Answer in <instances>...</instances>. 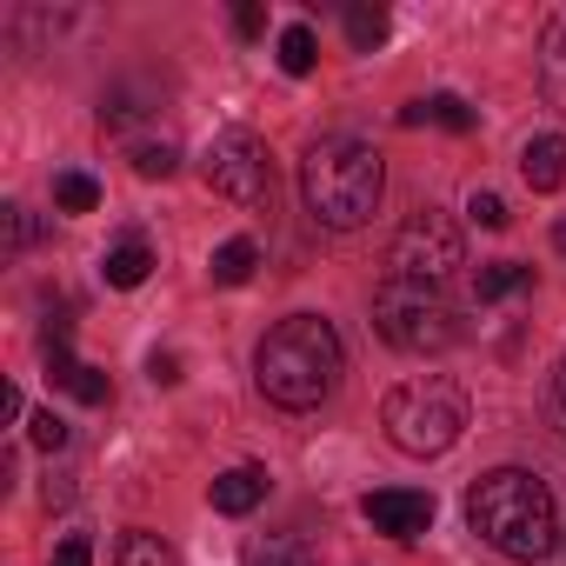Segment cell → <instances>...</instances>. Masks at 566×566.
Here are the masks:
<instances>
[{"instance_id":"obj_1","label":"cell","mask_w":566,"mask_h":566,"mask_svg":"<svg viewBox=\"0 0 566 566\" xmlns=\"http://www.w3.org/2000/svg\"><path fill=\"white\" fill-rule=\"evenodd\" d=\"M467 526L506 553V559H546L559 546V506L539 473L526 467H493L467 486Z\"/></svg>"},{"instance_id":"obj_2","label":"cell","mask_w":566,"mask_h":566,"mask_svg":"<svg viewBox=\"0 0 566 566\" xmlns=\"http://www.w3.org/2000/svg\"><path fill=\"white\" fill-rule=\"evenodd\" d=\"M253 380L287 413L321 407L334 394V380H340V334L321 314H287L280 327H266V340L253 354Z\"/></svg>"},{"instance_id":"obj_3","label":"cell","mask_w":566,"mask_h":566,"mask_svg":"<svg viewBox=\"0 0 566 566\" xmlns=\"http://www.w3.org/2000/svg\"><path fill=\"white\" fill-rule=\"evenodd\" d=\"M380 187H387V167L367 140H321L307 160H301V193H307V213L321 227H360L374 220L380 207Z\"/></svg>"},{"instance_id":"obj_4","label":"cell","mask_w":566,"mask_h":566,"mask_svg":"<svg viewBox=\"0 0 566 566\" xmlns=\"http://www.w3.org/2000/svg\"><path fill=\"white\" fill-rule=\"evenodd\" d=\"M380 427L400 453L427 460V453H447L460 433H467V394L440 374H420V380H400L387 400H380Z\"/></svg>"},{"instance_id":"obj_5","label":"cell","mask_w":566,"mask_h":566,"mask_svg":"<svg viewBox=\"0 0 566 566\" xmlns=\"http://www.w3.org/2000/svg\"><path fill=\"white\" fill-rule=\"evenodd\" d=\"M374 327L400 354H447L460 340V314L447 307V294L440 287H407V280H387L374 294Z\"/></svg>"},{"instance_id":"obj_6","label":"cell","mask_w":566,"mask_h":566,"mask_svg":"<svg viewBox=\"0 0 566 566\" xmlns=\"http://www.w3.org/2000/svg\"><path fill=\"white\" fill-rule=\"evenodd\" d=\"M460 266H467V240L440 207H420L387 247V280H407V287H447Z\"/></svg>"},{"instance_id":"obj_7","label":"cell","mask_w":566,"mask_h":566,"mask_svg":"<svg viewBox=\"0 0 566 566\" xmlns=\"http://www.w3.org/2000/svg\"><path fill=\"white\" fill-rule=\"evenodd\" d=\"M200 174L233 207H266L273 200V160H266L260 134H247V127H220L200 154Z\"/></svg>"},{"instance_id":"obj_8","label":"cell","mask_w":566,"mask_h":566,"mask_svg":"<svg viewBox=\"0 0 566 566\" xmlns=\"http://www.w3.org/2000/svg\"><path fill=\"white\" fill-rule=\"evenodd\" d=\"M360 513L387 539H420L433 526V493H420V486H380V493L360 500Z\"/></svg>"},{"instance_id":"obj_9","label":"cell","mask_w":566,"mask_h":566,"mask_svg":"<svg viewBox=\"0 0 566 566\" xmlns=\"http://www.w3.org/2000/svg\"><path fill=\"white\" fill-rule=\"evenodd\" d=\"M48 380H54V387H67V394L81 400V407H107V394H114L101 367L74 360V347H48Z\"/></svg>"},{"instance_id":"obj_10","label":"cell","mask_w":566,"mask_h":566,"mask_svg":"<svg viewBox=\"0 0 566 566\" xmlns=\"http://www.w3.org/2000/svg\"><path fill=\"white\" fill-rule=\"evenodd\" d=\"M520 174H526L533 193H559L566 187V140L559 134H533L520 147Z\"/></svg>"},{"instance_id":"obj_11","label":"cell","mask_w":566,"mask_h":566,"mask_svg":"<svg viewBox=\"0 0 566 566\" xmlns=\"http://www.w3.org/2000/svg\"><path fill=\"white\" fill-rule=\"evenodd\" d=\"M260 500H266V473H260V467H233V473L213 480V513H233V520H240V513H253Z\"/></svg>"},{"instance_id":"obj_12","label":"cell","mask_w":566,"mask_h":566,"mask_svg":"<svg viewBox=\"0 0 566 566\" xmlns=\"http://www.w3.org/2000/svg\"><path fill=\"white\" fill-rule=\"evenodd\" d=\"M447 127V134H473V107L460 101V94H433V101H413V107H400V127Z\"/></svg>"},{"instance_id":"obj_13","label":"cell","mask_w":566,"mask_h":566,"mask_svg":"<svg viewBox=\"0 0 566 566\" xmlns=\"http://www.w3.org/2000/svg\"><path fill=\"white\" fill-rule=\"evenodd\" d=\"M526 287H533V266H520V260H493V266L473 273V301H480V307H493V301H506V294H526Z\"/></svg>"},{"instance_id":"obj_14","label":"cell","mask_w":566,"mask_h":566,"mask_svg":"<svg viewBox=\"0 0 566 566\" xmlns=\"http://www.w3.org/2000/svg\"><path fill=\"white\" fill-rule=\"evenodd\" d=\"M147 273H154V253H147V240H120V247L101 260V280H107V287H120V294H127V287H140Z\"/></svg>"},{"instance_id":"obj_15","label":"cell","mask_w":566,"mask_h":566,"mask_svg":"<svg viewBox=\"0 0 566 566\" xmlns=\"http://www.w3.org/2000/svg\"><path fill=\"white\" fill-rule=\"evenodd\" d=\"M253 266H260V247H253V240H220V247H213V260H207L213 287H247Z\"/></svg>"},{"instance_id":"obj_16","label":"cell","mask_w":566,"mask_h":566,"mask_svg":"<svg viewBox=\"0 0 566 566\" xmlns=\"http://www.w3.org/2000/svg\"><path fill=\"white\" fill-rule=\"evenodd\" d=\"M114 566H180V553H174L160 533L134 526V533H120V546H114Z\"/></svg>"},{"instance_id":"obj_17","label":"cell","mask_w":566,"mask_h":566,"mask_svg":"<svg viewBox=\"0 0 566 566\" xmlns=\"http://www.w3.org/2000/svg\"><path fill=\"white\" fill-rule=\"evenodd\" d=\"M387 34H394V21H387L380 0H354V8H347V41H354V54H374Z\"/></svg>"},{"instance_id":"obj_18","label":"cell","mask_w":566,"mask_h":566,"mask_svg":"<svg viewBox=\"0 0 566 566\" xmlns=\"http://www.w3.org/2000/svg\"><path fill=\"white\" fill-rule=\"evenodd\" d=\"M280 67H287L294 81H307V74L321 67V41H314V28H287V34H280Z\"/></svg>"},{"instance_id":"obj_19","label":"cell","mask_w":566,"mask_h":566,"mask_svg":"<svg viewBox=\"0 0 566 566\" xmlns=\"http://www.w3.org/2000/svg\"><path fill=\"white\" fill-rule=\"evenodd\" d=\"M247 566H314V553L301 539H287V533H266V539L247 546Z\"/></svg>"},{"instance_id":"obj_20","label":"cell","mask_w":566,"mask_h":566,"mask_svg":"<svg viewBox=\"0 0 566 566\" xmlns=\"http://www.w3.org/2000/svg\"><path fill=\"white\" fill-rule=\"evenodd\" d=\"M54 207L61 213H94L101 207V180L94 174H54Z\"/></svg>"},{"instance_id":"obj_21","label":"cell","mask_w":566,"mask_h":566,"mask_svg":"<svg viewBox=\"0 0 566 566\" xmlns=\"http://www.w3.org/2000/svg\"><path fill=\"white\" fill-rule=\"evenodd\" d=\"M539 74H546V94L566 101V14L546 28V54H539Z\"/></svg>"},{"instance_id":"obj_22","label":"cell","mask_w":566,"mask_h":566,"mask_svg":"<svg viewBox=\"0 0 566 566\" xmlns=\"http://www.w3.org/2000/svg\"><path fill=\"white\" fill-rule=\"evenodd\" d=\"M174 167H180V154H174L167 140H147V147H134V174H140V180H167Z\"/></svg>"},{"instance_id":"obj_23","label":"cell","mask_w":566,"mask_h":566,"mask_svg":"<svg viewBox=\"0 0 566 566\" xmlns=\"http://www.w3.org/2000/svg\"><path fill=\"white\" fill-rule=\"evenodd\" d=\"M28 440H34L41 453H61V447H67V420H61V413H34V420H28Z\"/></svg>"},{"instance_id":"obj_24","label":"cell","mask_w":566,"mask_h":566,"mask_svg":"<svg viewBox=\"0 0 566 566\" xmlns=\"http://www.w3.org/2000/svg\"><path fill=\"white\" fill-rule=\"evenodd\" d=\"M0 220H8V253H28V247H34V233H41V227H34V213H28V207H0Z\"/></svg>"},{"instance_id":"obj_25","label":"cell","mask_w":566,"mask_h":566,"mask_svg":"<svg viewBox=\"0 0 566 566\" xmlns=\"http://www.w3.org/2000/svg\"><path fill=\"white\" fill-rule=\"evenodd\" d=\"M467 213H473L480 227H493V233L506 227V200H500V193H473V200H467Z\"/></svg>"},{"instance_id":"obj_26","label":"cell","mask_w":566,"mask_h":566,"mask_svg":"<svg viewBox=\"0 0 566 566\" xmlns=\"http://www.w3.org/2000/svg\"><path fill=\"white\" fill-rule=\"evenodd\" d=\"M54 566H94V546H87V533H67V539L54 546Z\"/></svg>"},{"instance_id":"obj_27","label":"cell","mask_w":566,"mask_h":566,"mask_svg":"<svg viewBox=\"0 0 566 566\" xmlns=\"http://www.w3.org/2000/svg\"><path fill=\"white\" fill-rule=\"evenodd\" d=\"M260 28H266V8H260V0H240V8H233V34H240V41H253Z\"/></svg>"},{"instance_id":"obj_28","label":"cell","mask_w":566,"mask_h":566,"mask_svg":"<svg viewBox=\"0 0 566 566\" xmlns=\"http://www.w3.org/2000/svg\"><path fill=\"white\" fill-rule=\"evenodd\" d=\"M147 374H154L160 387H174V380H180V360H174V354H154V367H147Z\"/></svg>"},{"instance_id":"obj_29","label":"cell","mask_w":566,"mask_h":566,"mask_svg":"<svg viewBox=\"0 0 566 566\" xmlns=\"http://www.w3.org/2000/svg\"><path fill=\"white\" fill-rule=\"evenodd\" d=\"M28 413V400H21V387H0V420H21Z\"/></svg>"},{"instance_id":"obj_30","label":"cell","mask_w":566,"mask_h":566,"mask_svg":"<svg viewBox=\"0 0 566 566\" xmlns=\"http://www.w3.org/2000/svg\"><path fill=\"white\" fill-rule=\"evenodd\" d=\"M553 400H559V413H566V360H559V374H553Z\"/></svg>"},{"instance_id":"obj_31","label":"cell","mask_w":566,"mask_h":566,"mask_svg":"<svg viewBox=\"0 0 566 566\" xmlns=\"http://www.w3.org/2000/svg\"><path fill=\"white\" fill-rule=\"evenodd\" d=\"M553 247H559V253H566V220H559V227H553Z\"/></svg>"}]
</instances>
